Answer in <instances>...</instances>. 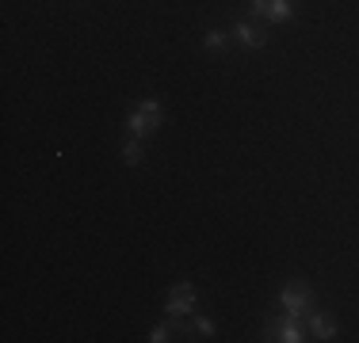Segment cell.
<instances>
[{
	"mask_svg": "<svg viewBox=\"0 0 359 343\" xmlns=\"http://www.w3.org/2000/svg\"><path fill=\"white\" fill-rule=\"evenodd\" d=\"M161 126V103L157 99H145L138 103V111H130V118H126V134L130 137H145L153 134Z\"/></svg>",
	"mask_w": 359,
	"mask_h": 343,
	"instance_id": "6da1fadb",
	"label": "cell"
},
{
	"mask_svg": "<svg viewBox=\"0 0 359 343\" xmlns=\"http://www.w3.org/2000/svg\"><path fill=\"white\" fill-rule=\"evenodd\" d=\"M279 305H283L290 316L306 313V309H310V290H306L302 282H290V286H283V294H279Z\"/></svg>",
	"mask_w": 359,
	"mask_h": 343,
	"instance_id": "7a4b0ae2",
	"label": "cell"
},
{
	"mask_svg": "<svg viewBox=\"0 0 359 343\" xmlns=\"http://www.w3.org/2000/svg\"><path fill=\"white\" fill-rule=\"evenodd\" d=\"M268 332H276V340H283V343H298V340H306L302 336V324H298V316H283V321H268Z\"/></svg>",
	"mask_w": 359,
	"mask_h": 343,
	"instance_id": "3957f363",
	"label": "cell"
},
{
	"mask_svg": "<svg viewBox=\"0 0 359 343\" xmlns=\"http://www.w3.org/2000/svg\"><path fill=\"white\" fill-rule=\"evenodd\" d=\"M191 305H195V290L187 286V282H180V286H172V294H168V316L187 313Z\"/></svg>",
	"mask_w": 359,
	"mask_h": 343,
	"instance_id": "277c9868",
	"label": "cell"
},
{
	"mask_svg": "<svg viewBox=\"0 0 359 343\" xmlns=\"http://www.w3.org/2000/svg\"><path fill=\"white\" fill-rule=\"evenodd\" d=\"M233 34H237V38H241L249 50H260L264 42H268V31H264V27H256V23H237Z\"/></svg>",
	"mask_w": 359,
	"mask_h": 343,
	"instance_id": "5b68a950",
	"label": "cell"
},
{
	"mask_svg": "<svg viewBox=\"0 0 359 343\" xmlns=\"http://www.w3.org/2000/svg\"><path fill=\"white\" fill-rule=\"evenodd\" d=\"M290 12H294V0H268V15H264V20L283 23V20H290Z\"/></svg>",
	"mask_w": 359,
	"mask_h": 343,
	"instance_id": "8992f818",
	"label": "cell"
},
{
	"mask_svg": "<svg viewBox=\"0 0 359 343\" xmlns=\"http://www.w3.org/2000/svg\"><path fill=\"white\" fill-rule=\"evenodd\" d=\"M310 332H313L318 340H332V336H337V324H332V316L313 313V316H310Z\"/></svg>",
	"mask_w": 359,
	"mask_h": 343,
	"instance_id": "52a82bcc",
	"label": "cell"
},
{
	"mask_svg": "<svg viewBox=\"0 0 359 343\" xmlns=\"http://www.w3.org/2000/svg\"><path fill=\"white\" fill-rule=\"evenodd\" d=\"M123 160H126V164H142V137H126Z\"/></svg>",
	"mask_w": 359,
	"mask_h": 343,
	"instance_id": "ba28073f",
	"label": "cell"
},
{
	"mask_svg": "<svg viewBox=\"0 0 359 343\" xmlns=\"http://www.w3.org/2000/svg\"><path fill=\"white\" fill-rule=\"evenodd\" d=\"M226 38H229L226 31H210V34H207V46H210V50H222V46H226Z\"/></svg>",
	"mask_w": 359,
	"mask_h": 343,
	"instance_id": "9c48e42d",
	"label": "cell"
},
{
	"mask_svg": "<svg viewBox=\"0 0 359 343\" xmlns=\"http://www.w3.org/2000/svg\"><path fill=\"white\" fill-rule=\"evenodd\" d=\"M168 336H172V328H168V324H161V328H153V332H149V340H153V343H165Z\"/></svg>",
	"mask_w": 359,
	"mask_h": 343,
	"instance_id": "30bf717a",
	"label": "cell"
},
{
	"mask_svg": "<svg viewBox=\"0 0 359 343\" xmlns=\"http://www.w3.org/2000/svg\"><path fill=\"white\" fill-rule=\"evenodd\" d=\"M195 328H199V332H203V336H215V324H210V321H207V316H199V321H195Z\"/></svg>",
	"mask_w": 359,
	"mask_h": 343,
	"instance_id": "8fae6325",
	"label": "cell"
}]
</instances>
